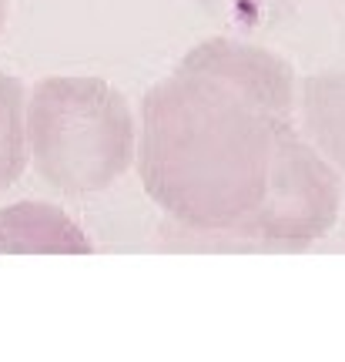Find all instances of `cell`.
Here are the masks:
<instances>
[{
  "label": "cell",
  "instance_id": "obj_1",
  "mask_svg": "<svg viewBox=\"0 0 345 362\" xmlns=\"http://www.w3.org/2000/svg\"><path fill=\"white\" fill-rule=\"evenodd\" d=\"M298 124V81L279 54L208 37L144 94L134 168L185 232L231 235L262 208L281 141Z\"/></svg>",
  "mask_w": 345,
  "mask_h": 362
},
{
  "label": "cell",
  "instance_id": "obj_2",
  "mask_svg": "<svg viewBox=\"0 0 345 362\" xmlns=\"http://www.w3.org/2000/svg\"><path fill=\"white\" fill-rule=\"evenodd\" d=\"M27 158L61 194H98L138 158L131 101L98 74H51L27 90Z\"/></svg>",
  "mask_w": 345,
  "mask_h": 362
},
{
  "label": "cell",
  "instance_id": "obj_3",
  "mask_svg": "<svg viewBox=\"0 0 345 362\" xmlns=\"http://www.w3.org/2000/svg\"><path fill=\"white\" fill-rule=\"evenodd\" d=\"M342 211V171L322 155L315 141L298 124L285 134L269 181V194L252 218L231 235H208L245 248H305L322 235H329ZM194 235V232H192Z\"/></svg>",
  "mask_w": 345,
  "mask_h": 362
},
{
  "label": "cell",
  "instance_id": "obj_4",
  "mask_svg": "<svg viewBox=\"0 0 345 362\" xmlns=\"http://www.w3.org/2000/svg\"><path fill=\"white\" fill-rule=\"evenodd\" d=\"M88 232L51 202H13L0 208V255H88Z\"/></svg>",
  "mask_w": 345,
  "mask_h": 362
},
{
  "label": "cell",
  "instance_id": "obj_5",
  "mask_svg": "<svg viewBox=\"0 0 345 362\" xmlns=\"http://www.w3.org/2000/svg\"><path fill=\"white\" fill-rule=\"evenodd\" d=\"M298 121L345 178V71H319L302 81Z\"/></svg>",
  "mask_w": 345,
  "mask_h": 362
},
{
  "label": "cell",
  "instance_id": "obj_6",
  "mask_svg": "<svg viewBox=\"0 0 345 362\" xmlns=\"http://www.w3.org/2000/svg\"><path fill=\"white\" fill-rule=\"evenodd\" d=\"M24 107H27L24 84L13 74L0 71V192H7L30 165Z\"/></svg>",
  "mask_w": 345,
  "mask_h": 362
},
{
  "label": "cell",
  "instance_id": "obj_7",
  "mask_svg": "<svg viewBox=\"0 0 345 362\" xmlns=\"http://www.w3.org/2000/svg\"><path fill=\"white\" fill-rule=\"evenodd\" d=\"M211 13H221L235 24L245 27H265L281 21L295 7V0H198Z\"/></svg>",
  "mask_w": 345,
  "mask_h": 362
},
{
  "label": "cell",
  "instance_id": "obj_8",
  "mask_svg": "<svg viewBox=\"0 0 345 362\" xmlns=\"http://www.w3.org/2000/svg\"><path fill=\"white\" fill-rule=\"evenodd\" d=\"M7 11H11V0H0V30L7 24Z\"/></svg>",
  "mask_w": 345,
  "mask_h": 362
}]
</instances>
